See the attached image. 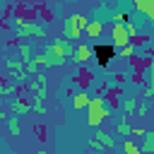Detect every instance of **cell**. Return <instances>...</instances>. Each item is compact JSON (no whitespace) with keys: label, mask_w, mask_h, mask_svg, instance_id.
<instances>
[{"label":"cell","mask_w":154,"mask_h":154,"mask_svg":"<svg viewBox=\"0 0 154 154\" xmlns=\"http://www.w3.org/2000/svg\"><path fill=\"white\" fill-rule=\"evenodd\" d=\"M12 29L17 31L19 38H29V36L43 38V36H46V29H43V26L31 24V22H26V19H22V17H14V19H12Z\"/></svg>","instance_id":"obj_1"},{"label":"cell","mask_w":154,"mask_h":154,"mask_svg":"<svg viewBox=\"0 0 154 154\" xmlns=\"http://www.w3.org/2000/svg\"><path fill=\"white\" fill-rule=\"evenodd\" d=\"M111 43H113L116 48H120V46H128V43H132V36H130V31H128V26H125V19H123V22H113V31H111Z\"/></svg>","instance_id":"obj_2"},{"label":"cell","mask_w":154,"mask_h":154,"mask_svg":"<svg viewBox=\"0 0 154 154\" xmlns=\"http://www.w3.org/2000/svg\"><path fill=\"white\" fill-rule=\"evenodd\" d=\"M67 60H70V58L58 55V53H53L51 48H46V51H41V53L36 55V63H38V65H46V67H63Z\"/></svg>","instance_id":"obj_3"},{"label":"cell","mask_w":154,"mask_h":154,"mask_svg":"<svg viewBox=\"0 0 154 154\" xmlns=\"http://www.w3.org/2000/svg\"><path fill=\"white\" fill-rule=\"evenodd\" d=\"M84 34V26L79 24V17L77 14H70L65 22H63V36L65 38H79Z\"/></svg>","instance_id":"obj_4"},{"label":"cell","mask_w":154,"mask_h":154,"mask_svg":"<svg viewBox=\"0 0 154 154\" xmlns=\"http://www.w3.org/2000/svg\"><path fill=\"white\" fill-rule=\"evenodd\" d=\"M94 55H96L99 65H108L111 58H118V48L113 43H96L94 46Z\"/></svg>","instance_id":"obj_5"},{"label":"cell","mask_w":154,"mask_h":154,"mask_svg":"<svg viewBox=\"0 0 154 154\" xmlns=\"http://www.w3.org/2000/svg\"><path fill=\"white\" fill-rule=\"evenodd\" d=\"M46 48H51L53 53H58V55H65V58H72V55H75V46H72V38H58V41L48 43Z\"/></svg>","instance_id":"obj_6"},{"label":"cell","mask_w":154,"mask_h":154,"mask_svg":"<svg viewBox=\"0 0 154 154\" xmlns=\"http://www.w3.org/2000/svg\"><path fill=\"white\" fill-rule=\"evenodd\" d=\"M89 58H94V46H87V43H79L75 48V55L70 58L72 63H87Z\"/></svg>","instance_id":"obj_7"},{"label":"cell","mask_w":154,"mask_h":154,"mask_svg":"<svg viewBox=\"0 0 154 154\" xmlns=\"http://www.w3.org/2000/svg\"><path fill=\"white\" fill-rule=\"evenodd\" d=\"M84 34H87L89 38H99V36L103 34V22H101V19H89V24H87Z\"/></svg>","instance_id":"obj_8"},{"label":"cell","mask_w":154,"mask_h":154,"mask_svg":"<svg viewBox=\"0 0 154 154\" xmlns=\"http://www.w3.org/2000/svg\"><path fill=\"white\" fill-rule=\"evenodd\" d=\"M94 140L103 147V149H111L113 144H116V140H113V135H108V132H103L101 128H96V132H94Z\"/></svg>","instance_id":"obj_9"},{"label":"cell","mask_w":154,"mask_h":154,"mask_svg":"<svg viewBox=\"0 0 154 154\" xmlns=\"http://www.w3.org/2000/svg\"><path fill=\"white\" fill-rule=\"evenodd\" d=\"M89 103H91V96L87 91H75L72 94V106L75 108H89Z\"/></svg>","instance_id":"obj_10"},{"label":"cell","mask_w":154,"mask_h":154,"mask_svg":"<svg viewBox=\"0 0 154 154\" xmlns=\"http://www.w3.org/2000/svg\"><path fill=\"white\" fill-rule=\"evenodd\" d=\"M144 79H147L144 96H154V60L149 63V67H147V72H144Z\"/></svg>","instance_id":"obj_11"},{"label":"cell","mask_w":154,"mask_h":154,"mask_svg":"<svg viewBox=\"0 0 154 154\" xmlns=\"http://www.w3.org/2000/svg\"><path fill=\"white\" fill-rule=\"evenodd\" d=\"M113 14H116V12L108 10L106 5H99V7H94V12H91V17H94V19H101V22H106V17L113 19Z\"/></svg>","instance_id":"obj_12"},{"label":"cell","mask_w":154,"mask_h":154,"mask_svg":"<svg viewBox=\"0 0 154 154\" xmlns=\"http://www.w3.org/2000/svg\"><path fill=\"white\" fill-rule=\"evenodd\" d=\"M29 111H31V106H29L26 101L12 99V113H14V116H24V113H29Z\"/></svg>","instance_id":"obj_13"},{"label":"cell","mask_w":154,"mask_h":154,"mask_svg":"<svg viewBox=\"0 0 154 154\" xmlns=\"http://www.w3.org/2000/svg\"><path fill=\"white\" fill-rule=\"evenodd\" d=\"M142 152H144V154H154V130H147V132H144Z\"/></svg>","instance_id":"obj_14"},{"label":"cell","mask_w":154,"mask_h":154,"mask_svg":"<svg viewBox=\"0 0 154 154\" xmlns=\"http://www.w3.org/2000/svg\"><path fill=\"white\" fill-rule=\"evenodd\" d=\"M43 84H48V77H46L43 72H36V75H31V79H29V87H31V91H34V89H38V87H43Z\"/></svg>","instance_id":"obj_15"},{"label":"cell","mask_w":154,"mask_h":154,"mask_svg":"<svg viewBox=\"0 0 154 154\" xmlns=\"http://www.w3.org/2000/svg\"><path fill=\"white\" fill-rule=\"evenodd\" d=\"M19 55H22V60H34V58H36L34 46H31V43H19Z\"/></svg>","instance_id":"obj_16"},{"label":"cell","mask_w":154,"mask_h":154,"mask_svg":"<svg viewBox=\"0 0 154 154\" xmlns=\"http://www.w3.org/2000/svg\"><path fill=\"white\" fill-rule=\"evenodd\" d=\"M7 130H10V135H12V137H19V116H14V113H12V116L7 118Z\"/></svg>","instance_id":"obj_17"},{"label":"cell","mask_w":154,"mask_h":154,"mask_svg":"<svg viewBox=\"0 0 154 154\" xmlns=\"http://www.w3.org/2000/svg\"><path fill=\"white\" fill-rule=\"evenodd\" d=\"M103 120H106L103 113H89V116H87V125H89V128H101Z\"/></svg>","instance_id":"obj_18"},{"label":"cell","mask_w":154,"mask_h":154,"mask_svg":"<svg viewBox=\"0 0 154 154\" xmlns=\"http://www.w3.org/2000/svg\"><path fill=\"white\" fill-rule=\"evenodd\" d=\"M118 135H132V128H130V123H128V113L125 116H120V120H118Z\"/></svg>","instance_id":"obj_19"},{"label":"cell","mask_w":154,"mask_h":154,"mask_svg":"<svg viewBox=\"0 0 154 154\" xmlns=\"http://www.w3.org/2000/svg\"><path fill=\"white\" fill-rule=\"evenodd\" d=\"M17 82H5L2 87H0V96H14L17 94Z\"/></svg>","instance_id":"obj_20"},{"label":"cell","mask_w":154,"mask_h":154,"mask_svg":"<svg viewBox=\"0 0 154 154\" xmlns=\"http://www.w3.org/2000/svg\"><path fill=\"white\" fill-rule=\"evenodd\" d=\"M120 106H123V111H125L128 116H132V113H135V108H137V101H135L132 96H128V99H123V103H120Z\"/></svg>","instance_id":"obj_21"},{"label":"cell","mask_w":154,"mask_h":154,"mask_svg":"<svg viewBox=\"0 0 154 154\" xmlns=\"http://www.w3.org/2000/svg\"><path fill=\"white\" fill-rule=\"evenodd\" d=\"M31 111H34V113H38V116H43V113H46V106H43V99H38V96H34V101H31Z\"/></svg>","instance_id":"obj_22"},{"label":"cell","mask_w":154,"mask_h":154,"mask_svg":"<svg viewBox=\"0 0 154 154\" xmlns=\"http://www.w3.org/2000/svg\"><path fill=\"white\" fill-rule=\"evenodd\" d=\"M123 149H125L128 154H140V152H142V147H137L132 140H125V142H123Z\"/></svg>","instance_id":"obj_23"},{"label":"cell","mask_w":154,"mask_h":154,"mask_svg":"<svg viewBox=\"0 0 154 154\" xmlns=\"http://www.w3.org/2000/svg\"><path fill=\"white\" fill-rule=\"evenodd\" d=\"M132 53H135V43H128V46H120L118 48V55L120 58H130Z\"/></svg>","instance_id":"obj_24"},{"label":"cell","mask_w":154,"mask_h":154,"mask_svg":"<svg viewBox=\"0 0 154 154\" xmlns=\"http://www.w3.org/2000/svg\"><path fill=\"white\" fill-rule=\"evenodd\" d=\"M34 96H38V99H46V96H48V89H46V84H43V87H38V89H34Z\"/></svg>","instance_id":"obj_25"},{"label":"cell","mask_w":154,"mask_h":154,"mask_svg":"<svg viewBox=\"0 0 154 154\" xmlns=\"http://www.w3.org/2000/svg\"><path fill=\"white\" fill-rule=\"evenodd\" d=\"M137 113H140V116H147V113H149V103H147V101H144V103H137Z\"/></svg>","instance_id":"obj_26"},{"label":"cell","mask_w":154,"mask_h":154,"mask_svg":"<svg viewBox=\"0 0 154 154\" xmlns=\"http://www.w3.org/2000/svg\"><path fill=\"white\" fill-rule=\"evenodd\" d=\"M144 132H147L144 128H132V135H137V137H144Z\"/></svg>","instance_id":"obj_27"},{"label":"cell","mask_w":154,"mask_h":154,"mask_svg":"<svg viewBox=\"0 0 154 154\" xmlns=\"http://www.w3.org/2000/svg\"><path fill=\"white\" fill-rule=\"evenodd\" d=\"M106 84H108V89H118V82L116 79H106Z\"/></svg>","instance_id":"obj_28"},{"label":"cell","mask_w":154,"mask_h":154,"mask_svg":"<svg viewBox=\"0 0 154 154\" xmlns=\"http://www.w3.org/2000/svg\"><path fill=\"white\" fill-rule=\"evenodd\" d=\"M135 2H154V0H135Z\"/></svg>","instance_id":"obj_29"},{"label":"cell","mask_w":154,"mask_h":154,"mask_svg":"<svg viewBox=\"0 0 154 154\" xmlns=\"http://www.w3.org/2000/svg\"><path fill=\"white\" fill-rule=\"evenodd\" d=\"M152 22H154V19H152Z\"/></svg>","instance_id":"obj_30"}]
</instances>
